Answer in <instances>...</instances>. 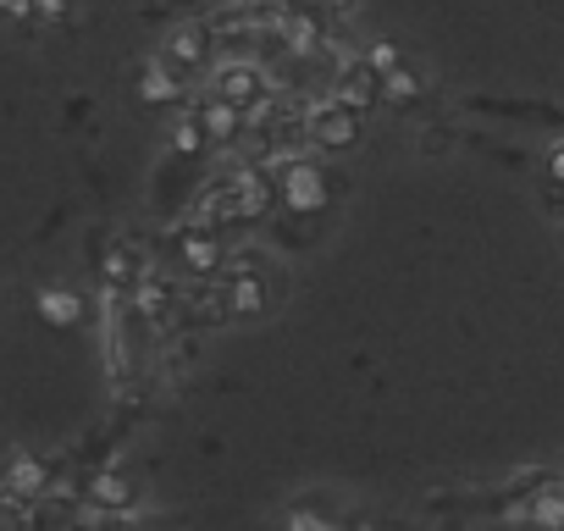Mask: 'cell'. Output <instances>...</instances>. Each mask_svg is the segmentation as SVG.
<instances>
[{
  "label": "cell",
  "mask_w": 564,
  "mask_h": 531,
  "mask_svg": "<svg viewBox=\"0 0 564 531\" xmlns=\"http://www.w3.org/2000/svg\"><path fill=\"white\" fill-rule=\"evenodd\" d=\"M382 95H388V100H415V95H421V78L399 62L393 73H382Z\"/></svg>",
  "instance_id": "cell-15"
},
{
  "label": "cell",
  "mask_w": 564,
  "mask_h": 531,
  "mask_svg": "<svg viewBox=\"0 0 564 531\" xmlns=\"http://www.w3.org/2000/svg\"><path fill=\"white\" fill-rule=\"evenodd\" d=\"M282 199H289L300 216L322 210V205H327V172L311 166V161H294L289 172H282Z\"/></svg>",
  "instance_id": "cell-3"
},
{
  "label": "cell",
  "mask_w": 564,
  "mask_h": 531,
  "mask_svg": "<svg viewBox=\"0 0 564 531\" xmlns=\"http://www.w3.org/2000/svg\"><path fill=\"white\" fill-rule=\"evenodd\" d=\"M366 531H371V525H366Z\"/></svg>",
  "instance_id": "cell-25"
},
{
  "label": "cell",
  "mask_w": 564,
  "mask_h": 531,
  "mask_svg": "<svg viewBox=\"0 0 564 531\" xmlns=\"http://www.w3.org/2000/svg\"><path fill=\"white\" fill-rule=\"evenodd\" d=\"M139 95H144L150 106L177 100V95H183V67H172L166 56H161V62H150V67H144V78H139Z\"/></svg>",
  "instance_id": "cell-6"
},
{
  "label": "cell",
  "mask_w": 564,
  "mask_h": 531,
  "mask_svg": "<svg viewBox=\"0 0 564 531\" xmlns=\"http://www.w3.org/2000/svg\"><path fill=\"white\" fill-rule=\"evenodd\" d=\"M166 62H172V67H199V62H205V29H172Z\"/></svg>",
  "instance_id": "cell-8"
},
{
  "label": "cell",
  "mask_w": 564,
  "mask_h": 531,
  "mask_svg": "<svg viewBox=\"0 0 564 531\" xmlns=\"http://www.w3.org/2000/svg\"><path fill=\"white\" fill-rule=\"evenodd\" d=\"M128 272H133V266H128V249H111V260H106V278H111V283H128Z\"/></svg>",
  "instance_id": "cell-20"
},
{
  "label": "cell",
  "mask_w": 564,
  "mask_h": 531,
  "mask_svg": "<svg viewBox=\"0 0 564 531\" xmlns=\"http://www.w3.org/2000/svg\"><path fill=\"white\" fill-rule=\"evenodd\" d=\"M333 95H338L344 106L366 111V106H377V100H382V78H377L366 62H344V67H338V78H333Z\"/></svg>",
  "instance_id": "cell-4"
},
{
  "label": "cell",
  "mask_w": 564,
  "mask_h": 531,
  "mask_svg": "<svg viewBox=\"0 0 564 531\" xmlns=\"http://www.w3.org/2000/svg\"><path fill=\"white\" fill-rule=\"evenodd\" d=\"M289 531H333V525H327V520H316V514H305V509H300V514H294V520H289Z\"/></svg>",
  "instance_id": "cell-21"
},
{
  "label": "cell",
  "mask_w": 564,
  "mask_h": 531,
  "mask_svg": "<svg viewBox=\"0 0 564 531\" xmlns=\"http://www.w3.org/2000/svg\"><path fill=\"white\" fill-rule=\"evenodd\" d=\"M399 62H404V56H399V45H388V40H377V45L366 51V67H371L377 78H382V73H393Z\"/></svg>",
  "instance_id": "cell-16"
},
{
  "label": "cell",
  "mask_w": 564,
  "mask_h": 531,
  "mask_svg": "<svg viewBox=\"0 0 564 531\" xmlns=\"http://www.w3.org/2000/svg\"><path fill=\"white\" fill-rule=\"evenodd\" d=\"M305 133H311V144H322V150H344V144L360 139V111L344 106L338 95H322V100L305 111Z\"/></svg>",
  "instance_id": "cell-1"
},
{
  "label": "cell",
  "mask_w": 564,
  "mask_h": 531,
  "mask_svg": "<svg viewBox=\"0 0 564 531\" xmlns=\"http://www.w3.org/2000/svg\"><path fill=\"white\" fill-rule=\"evenodd\" d=\"M73 12V0H34V18H45V23H62Z\"/></svg>",
  "instance_id": "cell-19"
},
{
  "label": "cell",
  "mask_w": 564,
  "mask_h": 531,
  "mask_svg": "<svg viewBox=\"0 0 564 531\" xmlns=\"http://www.w3.org/2000/svg\"><path fill=\"white\" fill-rule=\"evenodd\" d=\"M227 311H238V316H260V311H265V283H260V278H249V272H232Z\"/></svg>",
  "instance_id": "cell-9"
},
{
  "label": "cell",
  "mask_w": 564,
  "mask_h": 531,
  "mask_svg": "<svg viewBox=\"0 0 564 531\" xmlns=\"http://www.w3.org/2000/svg\"><path fill=\"white\" fill-rule=\"evenodd\" d=\"M194 117H199V128H205V139H210V144H232V139H238V128H243V111H238L232 100H221V95H205Z\"/></svg>",
  "instance_id": "cell-5"
},
{
  "label": "cell",
  "mask_w": 564,
  "mask_h": 531,
  "mask_svg": "<svg viewBox=\"0 0 564 531\" xmlns=\"http://www.w3.org/2000/svg\"><path fill=\"white\" fill-rule=\"evenodd\" d=\"M40 311H45V322H56V327H73V322L84 316L78 294H67V289H45V294H40Z\"/></svg>",
  "instance_id": "cell-12"
},
{
  "label": "cell",
  "mask_w": 564,
  "mask_h": 531,
  "mask_svg": "<svg viewBox=\"0 0 564 531\" xmlns=\"http://www.w3.org/2000/svg\"><path fill=\"white\" fill-rule=\"evenodd\" d=\"M531 525H536V531H564V487H547V492L531 503Z\"/></svg>",
  "instance_id": "cell-14"
},
{
  "label": "cell",
  "mask_w": 564,
  "mask_h": 531,
  "mask_svg": "<svg viewBox=\"0 0 564 531\" xmlns=\"http://www.w3.org/2000/svg\"><path fill=\"white\" fill-rule=\"evenodd\" d=\"M161 305H166V289H161L155 278H144V283H139V311H144V316H161Z\"/></svg>",
  "instance_id": "cell-18"
},
{
  "label": "cell",
  "mask_w": 564,
  "mask_h": 531,
  "mask_svg": "<svg viewBox=\"0 0 564 531\" xmlns=\"http://www.w3.org/2000/svg\"><path fill=\"white\" fill-rule=\"evenodd\" d=\"M0 12L23 23V18H34V0H0Z\"/></svg>",
  "instance_id": "cell-22"
},
{
  "label": "cell",
  "mask_w": 564,
  "mask_h": 531,
  "mask_svg": "<svg viewBox=\"0 0 564 531\" xmlns=\"http://www.w3.org/2000/svg\"><path fill=\"white\" fill-rule=\"evenodd\" d=\"M547 172H553V183H564V144L547 150Z\"/></svg>",
  "instance_id": "cell-23"
},
{
  "label": "cell",
  "mask_w": 564,
  "mask_h": 531,
  "mask_svg": "<svg viewBox=\"0 0 564 531\" xmlns=\"http://www.w3.org/2000/svg\"><path fill=\"white\" fill-rule=\"evenodd\" d=\"M172 144H177L183 155H194V150H205V128H199V117H188V122H177V128H172Z\"/></svg>",
  "instance_id": "cell-17"
},
{
  "label": "cell",
  "mask_w": 564,
  "mask_h": 531,
  "mask_svg": "<svg viewBox=\"0 0 564 531\" xmlns=\"http://www.w3.org/2000/svg\"><path fill=\"white\" fill-rule=\"evenodd\" d=\"M210 95L232 100L238 111H254V106L265 100V73H260L254 62H221L216 78H210Z\"/></svg>",
  "instance_id": "cell-2"
},
{
  "label": "cell",
  "mask_w": 564,
  "mask_h": 531,
  "mask_svg": "<svg viewBox=\"0 0 564 531\" xmlns=\"http://www.w3.org/2000/svg\"><path fill=\"white\" fill-rule=\"evenodd\" d=\"M100 531H128V525H122V520H106V525H100Z\"/></svg>",
  "instance_id": "cell-24"
},
{
  "label": "cell",
  "mask_w": 564,
  "mask_h": 531,
  "mask_svg": "<svg viewBox=\"0 0 564 531\" xmlns=\"http://www.w3.org/2000/svg\"><path fill=\"white\" fill-rule=\"evenodd\" d=\"M183 266H188V272H216V266H221V243L205 238V232L183 238Z\"/></svg>",
  "instance_id": "cell-11"
},
{
  "label": "cell",
  "mask_w": 564,
  "mask_h": 531,
  "mask_svg": "<svg viewBox=\"0 0 564 531\" xmlns=\"http://www.w3.org/2000/svg\"><path fill=\"white\" fill-rule=\"evenodd\" d=\"M89 498H95L100 509H117V514H122V509L133 503V487H128L117 470H106V476H95V481H89Z\"/></svg>",
  "instance_id": "cell-10"
},
{
  "label": "cell",
  "mask_w": 564,
  "mask_h": 531,
  "mask_svg": "<svg viewBox=\"0 0 564 531\" xmlns=\"http://www.w3.org/2000/svg\"><path fill=\"white\" fill-rule=\"evenodd\" d=\"M7 487L12 492H23V498H34V492H45V465L40 459H12V470H7Z\"/></svg>",
  "instance_id": "cell-13"
},
{
  "label": "cell",
  "mask_w": 564,
  "mask_h": 531,
  "mask_svg": "<svg viewBox=\"0 0 564 531\" xmlns=\"http://www.w3.org/2000/svg\"><path fill=\"white\" fill-rule=\"evenodd\" d=\"M276 34H282V45H289L294 56H311V51L322 45V29H316L305 12H289V18L276 23Z\"/></svg>",
  "instance_id": "cell-7"
}]
</instances>
